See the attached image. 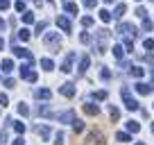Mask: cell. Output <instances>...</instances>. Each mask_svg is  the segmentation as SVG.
<instances>
[{"mask_svg": "<svg viewBox=\"0 0 154 145\" xmlns=\"http://www.w3.org/2000/svg\"><path fill=\"white\" fill-rule=\"evenodd\" d=\"M43 43L48 45L52 52H59V45H61V36H59V32H48L43 36Z\"/></svg>", "mask_w": 154, "mask_h": 145, "instance_id": "cell-1", "label": "cell"}, {"mask_svg": "<svg viewBox=\"0 0 154 145\" xmlns=\"http://www.w3.org/2000/svg\"><path fill=\"white\" fill-rule=\"evenodd\" d=\"M122 100H125V106L129 109V111H138V109H140L138 100H136V97H131V93L127 91V88H122Z\"/></svg>", "mask_w": 154, "mask_h": 145, "instance_id": "cell-2", "label": "cell"}, {"mask_svg": "<svg viewBox=\"0 0 154 145\" xmlns=\"http://www.w3.org/2000/svg\"><path fill=\"white\" fill-rule=\"evenodd\" d=\"M29 68H32V63H20V68H18V70H20V77L27 79V82H36L38 75L34 70H29Z\"/></svg>", "mask_w": 154, "mask_h": 145, "instance_id": "cell-3", "label": "cell"}, {"mask_svg": "<svg viewBox=\"0 0 154 145\" xmlns=\"http://www.w3.org/2000/svg\"><path fill=\"white\" fill-rule=\"evenodd\" d=\"M86 145H104V136L100 131H91L86 136Z\"/></svg>", "mask_w": 154, "mask_h": 145, "instance_id": "cell-4", "label": "cell"}, {"mask_svg": "<svg viewBox=\"0 0 154 145\" xmlns=\"http://www.w3.org/2000/svg\"><path fill=\"white\" fill-rule=\"evenodd\" d=\"M14 54H16V57H20V59H25L27 63H32V61H34L32 52H29L27 48H18V45H16V48H14Z\"/></svg>", "mask_w": 154, "mask_h": 145, "instance_id": "cell-5", "label": "cell"}, {"mask_svg": "<svg viewBox=\"0 0 154 145\" xmlns=\"http://www.w3.org/2000/svg\"><path fill=\"white\" fill-rule=\"evenodd\" d=\"M75 57H77L75 52H68L66 54V59H63V63H61V72H70L72 70V61H75Z\"/></svg>", "mask_w": 154, "mask_h": 145, "instance_id": "cell-6", "label": "cell"}, {"mask_svg": "<svg viewBox=\"0 0 154 145\" xmlns=\"http://www.w3.org/2000/svg\"><path fill=\"white\" fill-rule=\"evenodd\" d=\"M59 93H61L63 97H72L75 95V84H70V82L61 84V86H59Z\"/></svg>", "mask_w": 154, "mask_h": 145, "instance_id": "cell-7", "label": "cell"}, {"mask_svg": "<svg viewBox=\"0 0 154 145\" xmlns=\"http://www.w3.org/2000/svg\"><path fill=\"white\" fill-rule=\"evenodd\" d=\"M57 25H59V27H61V32H70V29H72V25H70V20H68L66 18V16H59V18H57Z\"/></svg>", "mask_w": 154, "mask_h": 145, "instance_id": "cell-8", "label": "cell"}, {"mask_svg": "<svg viewBox=\"0 0 154 145\" xmlns=\"http://www.w3.org/2000/svg\"><path fill=\"white\" fill-rule=\"evenodd\" d=\"M134 88H136V93H138V95H149V91H152V88H149V84H143V82H136Z\"/></svg>", "mask_w": 154, "mask_h": 145, "instance_id": "cell-9", "label": "cell"}, {"mask_svg": "<svg viewBox=\"0 0 154 145\" xmlns=\"http://www.w3.org/2000/svg\"><path fill=\"white\" fill-rule=\"evenodd\" d=\"M0 70H2V75H9V72L14 70V61H11V59H2V63H0Z\"/></svg>", "mask_w": 154, "mask_h": 145, "instance_id": "cell-10", "label": "cell"}, {"mask_svg": "<svg viewBox=\"0 0 154 145\" xmlns=\"http://www.w3.org/2000/svg\"><path fill=\"white\" fill-rule=\"evenodd\" d=\"M84 113H88V116H97V113H100V106L93 104V102H86V104H84Z\"/></svg>", "mask_w": 154, "mask_h": 145, "instance_id": "cell-11", "label": "cell"}, {"mask_svg": "<svg viewBox=\"0 0 154 145\" xmlns=\"http://www.w3.org/2000/svg\"><path fill=\"white\" fill-rule=\"evenodd\" d=\"M36 113H38V116H43V118H52V116H54V113H52V109H50L48 104H38Z\"/></svg>", "mask_w": 154, "mask_h": 145, "instance_id": "cell-12", "label": "cell"}, {"mask_svg": "<svg viewBox=\"0 0 154 145\" xmlns=\"http://www.w3.org/2000/svg\"><path fill=\"white\" fill-rule=\"evenodd\" d=\"M88 63H91V59H88L86 54H84V57H79V68H77V72H79V75H84V72L88 70Z\"/></svg>", "mask_w": 154, "mask_h": 145, "instance_id": "cell-13", "label": "cell"}, {"mask_svg": "<svg viewBox=\"0 0 154 145\" xmlns=\"http://www.w3.org/2000/svg\"><path fill=\"white\" fill-rule=\"evenodd\" d=\"M72 120H75V111H72V109L59 113V122H72Z\"/></svg>", "mask_w": 154, "mask_h": 145, "instance_id": "cell-14", "label": "cell"}, {"mask_svg": "<svg viewBox=\"0 0 154 145\" xmlns=\"http://www.w3.org/2000/svg\"><path fill=\"white\" fill-rule=\"evenodd\" d=\"M129 72H131V77H134V79H140V77L145 75V68H143V66H131Z\"/></svg>", "mask_w": 154, "mask_h": 145, "instance_id": "cell-15", "label": "cell"}, {"mask_svg": "<svg viewBox=\"0 0 154 145\" xmlns=\"http://www.w3.org/2000/svg\"><path fill=\"white\" fill-rule=\"evenodd\" d=\"M34 95H36L38 100H50V95H52V93H50V88H36V91H34Z\"/></svg>", "mask_w": 154, "mask_h": 145, "instance_id": "cell-16", "label": "cell"}, {"mask_svg": "<svg viewBox=\"0 0 154 145\" xmlns=\"http://www.w3.org/2000/svg\"><path fill=\"white\" fill-rule=\"evenodd\" d=\"M36 134L41 136L43 140H48V138H50V127H45V125H38V127H36Z\"/></svg>", "mask_w": 154, "mask_h": 145, "instance_id": "cell-17", "label": "cell"}, {"mask_svg": "<svg viewBox=\"0 0 154 145\" xmlns=\"http://www.w3.org/2000/svg\"><path fill=\"white\" fill-rule=\"evenodd\" d=\"M97 14H100V20H102V23H111V18H113V14H111L109 9H100Z\"/></svg>", "mask_w": 154, "mask_h": 145, "instance_id": "cell-18", "label": "cell"}, {"mask_svg": "<svg viewBox=\"0 0 154 145\" xmlns=\"http://www.w3.org/2000/svg\"><path fill=\"white\" fill-rule=\"evenodd\" d=\"M122 16H125V5L120 2V5H116V9H113V18H116V20H120Z\"/></svg>", "mask_w": 154, "mask_h": 145, "instance_id": "cell-19", "label": "cell"}, {"mask_svg": "<svg viewBox=\"0 0 154 145\" xmlns=\"http://www.w3.org/2000/svg\"><path fill=\"white\" fill-rule=\"evenodd\" d=\"M127 131H129V134H138V131H140V125H138L136 120H129V122H127Z\"/></svg>", "mask_w": 154, "mask_h": 145, "instance_id": "cell-20", "label": "cell"}, {"mask_svg": "<svg viewBox=\"0 0 154 145\" xmlns=\"http://www.w3.org/2000/svg\"><path fill=\"white\" fill-rule=\"evenodd\" d=\"M66 11L72 14V16H77V14H79V7H77L75 2H66Z\"/></svg>", "mask_w": 154, "mask_h": 145, "instance_id": "cell-21", "label": "cell"}, {"mask_svg": "<svg viewBox=\"0 0 154 145\" xmlns=\"http://www.w3.org/2000/svg\"><path fill=\"white\" fill-rule=\"evenodd\" d=\"M140 27H143V32H152V29H154V23L147 18V16H145V18H143V25H140Z\"/></svg>", "mask_w": 154, "mask_h": 145, "instance_id": "cell-22", "label": "cell"}, {"mask_svg": "<svg viewBox=\"0 0 154 145\" xmlns=\"http://www.w3.org/2000/svg\"><path fill=\"white\" fill-rule=\"evenodd\" d=\"M131 27H134L131 23H120V25H118V32H120V34H129Z\"/></svg>", "mask_w": 154, "mask_h": 145, "instance_id": "cell-23", "label": "cell"}, {"mask_svg": "<svg viewBox=\"0 0 154 145\" xmlns=\"http://www.w3.org/2000/svg\"><path fill=\"white\" fill-rule=\"evenodd\" d=\"M72 129H75V134H82V131H84V122L75 118V120H72Z\"/></svg>", "mask_w": 154, "mask_h": 145, "instance_id": "cell-24", "label": "cell"}, {"mask_svg": "<svg viewBox=\"0 0 154 145\" xmlns=\"http://www.w3.org/2000/svg\"><path fill=\"white\" fill-rule=\"evenodd\" d=\"M116 140H120V143H127V140H131V136L127 134V131H118V134H116Z\"/></svg>", "mask_w": 154, "mask_h": 145, "instance_id": "cell-25", "label": "cell"}, {"mask_svg": "<svg viewBox=\"0 0 154 145\" xmlns=\"http://www.w3.org/2000/svg\"><path fill=\"white\" fill-rule=\"evenodd\" d=\"M23 23L25 25H32L34 23V14H32V11H23Z\"/></svg>", "mask_w": 154, "mask_h": 145, "instance_id": "cell-26", "label": "cell"}, {"mask_svg": "<svg viewBox=\"0 0 154 145\" xmlns=\"http://www.w3.org/2000/svg\"><path fill=\"white\" fill-rule=\"evenodd\" d=\"M41 68H43V70H52V68H54L52 59H41Z\"/></svg>", "mask_w": 154, "mask_h": 145, "instance_id": "cell-27", "label": "cell"}, {"mask_svg": "<svg viewBox=\"0 0 154 145\" xmlns=\"http://www.w3.org/2000/svg\"><path fill=\"white\" fill-rule=\"evenodd\" d=\"M111 50H113V57H116V59H122V54H125V50H122V45H113V48H111Z\"/></svg>", "mask_w": 154, "mask_h": 145, "instance_id": "cell-28", "label": "cell"}, {"mask_svg": "<svg viewBox=\"0 0 154 145\" xmlns=\"http://www.w3.org/2000/svg\"><path fill=\"white\" fill-rule=\"evenodd\" d=\"M18 39L23 41V43H25V41H29V29H25V27L18 29Z\"/></svg>", "mask_w": 154, "mask_h": 145, "instance_id": "cell-29", "label": "cell"}, {"mask_svg": "<svg viewBox=\"0 0 154 145\" xmlns=\"http://www.w3.org/2000/svg\"><path fill=\"white\" fill-rule=\"evenodd\" d=\"M18 113H20V116H29V106L25 104V102H20V104H18Z\"/></svg>", "mask_w": 154, "mask_h": 145, "instance_id": "cell-30", "label": "cell"}, {"mask_svg": "<svg viewBox=\"0 0 154 145\" xmlns=\"http://www.w3.org/2000/svg\"><path fill=\"white\" fill-rule=\"evenodd\" d=\"M109 113H111V120H118L120 118V109H116L113 104H111V109H109Z\"/></svg>", "mask_w": 154, "mask_h": 145, "instance_id": "cell-31", "label": "cell"}, {"mask_svg": "<svg viewBox=\"0 0 154 145\" xmlns=\"http://www.w3.org/2000/svg\"><path fill=\"white\" fill-rule=\"evenodd\" d=\"M143 48L147 50V52H152V50H154V39H145L143 41Z\"/></svg>", "mask_w": 154, "mask_h": 145, "instance_id": "cell-32", "label": "cell"}, {"mask_svg": "<svg viewBox=\"0 0 154 145\" xmlns=\"http://www.w3.org/2000/svg\"><path fill=\"white\" fill-rule=\"evenodd\" d=\"M14 129L16 134H25V122H14Z\"/></svg>", "mask_w": 154, "mask_h": 145, "instance_id": "cell-33", "label": "cell"}, {"mask_svg": "<svg viewBox=\"0 0 154 145\" xmlns=\"http://www.w3.org/2000/svg\"><path fill=\"white\" fill-rule=\"evenodd\" d=\"M82 25L84 27H91L93 25V16H82Z\"/></svg>", "mask_w": 154, "mask_h": 145, "instance_id": "cell-34", "label": "cell"}, {"mask_svg": "<svg viewBox=\"0 0 154 145\" xmlns=\"http://www.w3.org/2000/svg\"><path fill=\"white\" fill-rule=\"evenodd\" d=\"M79 41H82V43H91V34H88V32H82V34H79Z\"/></svg>", "mask_w": 154, "mask_h": 145, "instance_id": "cell-35", "label": "cell"}, {"mask_svg": "<svg viewBox=\"0 0 154 145\" xmlns=\"http://www.w3.org/2000/svg\"><path fill=\"white\" fill-rule=\"evenodd\" d=\"M125 48H127V52L134 50V41H131V36H127V39H125Z\"/></svg>", "mask_w": 154, "mask_h": 145, "instance_id": "cell-36", "label": "cell"}, {"mask_svg": "<svg viewBox=\"0 0 154 145\" xmlns=\"http://www.w3.org/2000/svg\"><path fill=\"white\" fill-rule=\"evenodd\" d=\"M100 77L102 79H111V70H109V68H102V70H100Z\"/></svg>", "mask_w": 154, "mask_h": 145, "instance_id": "cell-37", "label": "cell"}, {"mask_svg": "<svg viewBox=\"0 0 154 145\" xmlns=\"http://www.w3.org/2000/svg\"><path fill=\"white\" fill-rule=\"evenodd\" d=\"M5 86H7V88H16V79H14V77H7V79H5Z\"/></svg>", "mask_w": 154, "mask_h": 145, "instance_id": "cell-38", "label": "cell"}, {"mask_svg": "<svg viewBox=\"0 0 154 145\" xmlns=\"http://www.w3.org/2000/svg\"><path fill=\"white\" fill-rule=\"evenodd\" d=\"M45 27H48V25H45L43 20H41V23H36V34H38V36H41V32H45Z\"/></svg>", "mask_w": 154, "mask_h": 145, "instance_id": "cell-39", "label": "cell"}, {"mask_svg": "<svg viewBox=\"0 0 154 145\" xmlns=\"http://www.w3.org/2000/svg\"><path fill=\"white\" fill-rule=\"evenodd\" d=\"M136 16H138V18H145V16H147V11H145V7H138V9L134 11Z\"/></svg>", "mask_w": 154, "mask_h": 145, "instance_id": "cell-40", "label": "cell"}, {"mask_svg": "<svg viewBox=\"0 0 154 145\" xmlns=\"http://www.w3.org/2000/svg\"><path fill=\"white\" fill-rule=\"evenodd\" d=\"M93 97H95V100H100V102H102V100H106V91H97Z\"/></svg>", "mask_w": 154, "mask_h": 145, "instance_id": "cell-41", "label": "cell"}, {"mask_svg": "<svg viewBox=\"0 0 154 145\" xmlns=\"http://www.w3.org/2000/svg\"><path fill=\"white\" fill-rule=\"evenodd\" d=\"M7 104H9V97L5 93H0V106H7Z\"/></svg>", "mask_w": 154, "mask_h": 145, "instance_id": "cell-42", "label": "cell"}, {"mask_svg": "<svg viewBox=\"0 0 154 145\" xmlns=\"http://www.w3.org/2000/svg\"><path fill=\"white\" fill-rule=\"evenodd\" d=\"M16 11H25V2H23V0H16Z\"/></svg>", "mask_w": 154, "mask_h": 145, "instance_id": "cell-43", "label": "cell"}, {"mask_svg": "<svg viewBox=\"0 0 154 145\" xmlns=\"http://www.w3.org/2000/svg\"><path fill=\"white\" fill-rule=\"evenodd\" d=\"M9 9V0H0V11H7Z\"/></svg>", "mask_w": 154, "mask_h": 145, "instance_id": "cell-44", "label": "cell"}, {"mask_svg": "<svg viewBox=\"0 0 154 145\" xmlns=\"http://www.w3.org/2000/svg\"><path fill=\"white\" fill-rule=\"evenodd\" d=\"M95 5H97V0H84V7H88V9H93Z\"/></svg>", "mask_w": 154, "mask_h": 145, "instance_id": "cell-45", "label": "cell"}, {"mask_svg": "<svg viewBox=\"0 0 154 145\" xmlns=\"http://www.w3.org/2000/svg\"><path fill=\"white\" fill-rule=\"evenodd\" d=\"M54 145H63V134H57V136H54Z\"/></svg>", "mask_w": 154, "mask_h": 145, "instance_id": "cell-46", "label": "cell"}, {"mask_svg": "<svg viewBox=\"0 0 154 145\" xmlns=\"http://www.w3.org/2000/svg\"><path fill=\"white\" fill-rule=\"evenodd\" d=\"M5 140H7V131L2 129V131H0V143H5Z\"/></svg>", "mask_w": 154, "mask_h": 145, "instance_id": "cell-47", "label": "cell"}, {"mask_svg": "<svg viewBox=\"0 0 154 145\" xmlns=\"http://www.w3.org/2000/svg\"><path fill=\"white\" fill-rule=\"evenodd\" d=\"M149 75H152V84H149V88L154 91V68H149Z\"/></svg>", "mask_w": 154, "mask_h": 145, "instance_id": "cell-48", "label": "cell"}, {"mask_svg": "<svg viewBox=\"0 0 154 145\" xmlns=\"http://www.w3.org/2000/svg\"><path fill=\"white\" fill-rule=\"evenodd\" d=\"M14 145H23V138H20V136H18V138H14Z\"/></svg>", "mask_w": 154, "mask_h": 145, "instance_id": "cell-49", "label": "cell"}, {"mask_svg": "<svg viewBox=\"0 0 154 145\" xmlns=\"http://www.w3.org/2000/svg\"><path fill=\"white\" fill-rule=\"evenodd\" d=\"M5 27H7V23H5L2 18H0V29H5Z\"/></svg>", "mask_w": 154, "mask_h": 145, "instance_id": "cell-50", "label": "cell"}, {"mask_svg": "<svg viewBox=\"0 0 154 145\" xmlns=\"http://www.w3.org/2000/svg\"><path fill=\"white\" fill-rule=\"evenodd\" d=\"M2 48H5V41H2V39H0V50H2Z\"/></svg>", "mask_w": 154, "mask_h": 145, "instance_id": "cell-51", "label": "cell"}, {"mask_svg": "<svg viewBox=\"0 0 154 145\" xmlns=\"http://www.w3.org/2000/svg\"><path fill=\"white\" fill-rule=\"evenodd\" d=\"M149 131H152V134H154V122H152V125H149Z\"/></svg>", "mask_w": 154, "mask_h": 145, "instance_id": "cell-52", "label": "cell"}, {"mask_svg": "<svg viewBox=\"0 0 154 145\" xmlns=\"http://www.w3.org/2000/svg\"><path fill=\"white\" fill-rule=\"evenodd\" d=\"M104 2H106V5H111V2H113V0H104Z\"/></svg>", "mask_w": 154, "mask_h": 145, "instance_id": "cell-53", "label": "cell"}, {"mask_svg": "<svg viewBox=\"0 0 154 145\" xmlns=\"http://www.w3.org/2000/svg\"><path fill=\"white\" fill-rule=\"evenodd\" d=\"M136 145H145V143H143V140H138V143H136Z\"/></svg>", "mask_w": 154, "mask_h": 145, "instance_id": "cell-54", "label": "cell"}, {"mask_svg": "<svg viewBox=\"0 0 154 145\" xmlns=\"http://www.w3.org/2000/svg\"><path fill=\"white\" fill-rule=\"evenodd\" d=\"M152 2H154V0H152Z\"/></svg>", "mask_w": 154, "mask_h": 145, "instance_id": "cell-55", "label": "cell"}]
</instances>
